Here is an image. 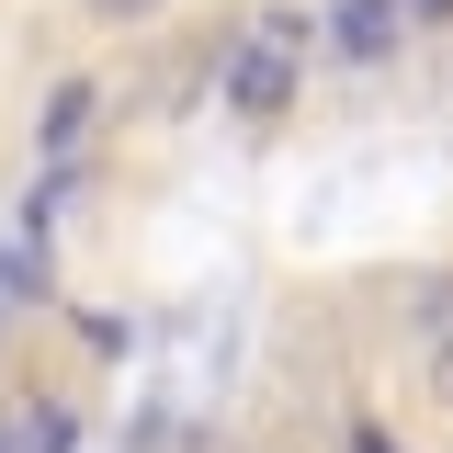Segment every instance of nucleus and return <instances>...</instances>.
Here are the masks:
<instances>
[{"label": "nucleus", "instance_id": "f257e3e1", "mask_svg": "<svg viewBox=\"0 0 453 453\" xmlns=\"http://www.w3.org/2000/svg\"><path fill=\"white\" fill-rule=\"evenodd\" d=\"M306 46H318V12H295V0L250 12V23L226 35V57H216V103L238 113V125L295 113V91H306Z\"/></svg>", "mask_w": 453, "mask_h": 453}, {"label": "nucleus", "instance_id": "f03ea898", "mask_svg": "<svg viewBox=\"0 0 453 453\" xmlns=\"http://www.w3.org/2000/svg\"><path fill=\"white\" fill-rule=\"evenodd\" d=\"M318 35H329V57H351V68H386V57L408 46V12H396V0H329Z\"/></svg>", "mask_w": 453, "mask_h": 453}, {"label": "nucleus", "instance_id": "7ed1b4c3", "mask_svg": "<svg viewBox=\"0 0 453 453\" xmlns=\"http://www.w3.org/2000/svg\"><path fill=\"white\" fill-rule=\"evenodd\" d=\"M91 113H103V80H57L46 103H35V159H68L91 136Z\"/></svg>", "mask_w": 453, "mask_h": 453}, {"label": "nucleus", "instance_id": "20e7f679", "mask_svg": "<svg viewBox=\"0 0 453 453\" xmlns=\"http://www.w3.org/2000/svg\"><path fill=\"white\" fill-rule=\"evenodd\" d=\"M0 306H57V250L46 238H0Z\"/></svg>", "mask_w": 453, "mask_h": 453}, {"label": "nucleus", "instance_id": "39448f33", "mask_svg": "<svg viewBox=\"0 0 453 453\" xmlns=\"http://www.w3.org/2000/svg\"><path fill=\"white\" fill-rule=\"evenodd\" d=\"M12 453H80V408H68V396H35V408L12 419Z\"/></svg>", "mask_w": 453, "mask_h": 453}, {"label": "nucleus", "instance_id": "423d86ee", "mask_svg": "<svg viewBox=\"0 0 453 453\" xmlns=\"http://www.w3.org/2000/svg\"><path fill=\"white\" fill-rule=\"evenodd\" d=\"M68 193H80V148H68V159H46V170H35V193H23V238H46V226L68 216Z\"/></svg>", "mask_w": 453, "mask_h": 453}, {"label": "nucleus", "instance_id": "0eeeda50", "mask_svg": "<svg viewBox=\"0 0 453 453\" xmlns=\"http://www.w3.org/2000/svg\"><path fill=\"white\" fill-rule=\"evenodd\" d=\"M170 0H80V23H91V35H136V23H159Z\"/></svg>", "mask_w": 453, "mask_h": 453}, {"label": "nucleus", "instance_id": "6e6552de", "mask_svg": "<svg viewBox=\"0 0 453 453\" xmlns=\"http://www.w3.org/2000/svg\"><path fill=\"white\" fill-rule=\"evenodd\" d=\"M419 386H431V408H453V318H431V363H419Z\"/></svg>", "mask_w": 453, "mask_h": 453}, {"label": "nucleus", "instance_id": "1a4fd4ad", "mask_svg": "<svg viewBox=\"0 0 453 453\" xmlns=\"http://www.w3.org/2000/svg\"><path fill=\"white\" fill-rule=\"evenodd\" d=\"M408 12V35H431V23H453V0H396Z\"/></svg>", "mask_w": 453, "mask_h": 453}, {"label": "nucleus", "instance_id": "9d476101", "mask_svg": "<svg viewBox=\"0 0 453 453\" xmlns=\"http://www.w3.org/2000/svg\"><path fill=\"white\" fill-rule=\"evenodd\" d=\"M351 453H396V442H386V431H374V419H351Z\"/></svg>", "mask_w": 453, "mask_h": 453}, {"label": "nucleus", "instance_id": "9b49d317", "mask_svg": "<svg viewBox=\"0 0 453 453\" xmlns=\"http://www.w3.org/2000/svg\"><path fill=\"white\" fill-rule=\"evenodd\" d=\"M0 453H12V431H0Z\"/></svg>", "mask_w": 453, "mask_h": 453}, {"label": "nucleus", "instance_id": "f8f14e48", "mask_svg": "<svg viewBox=\"0 0 453 453\" xmlns=\"http://www.w3.org/2000/svg\"><path fill=\"white\" fill-rule=\"evenodd\" d=\"M0 318H12V306H0Z\"/></svg>", "mask_w": 453, "mask_h": 453}]
</instances>
